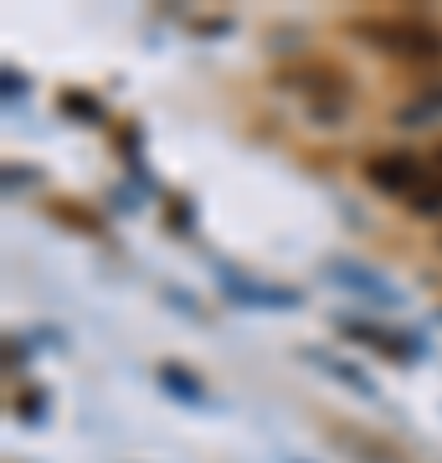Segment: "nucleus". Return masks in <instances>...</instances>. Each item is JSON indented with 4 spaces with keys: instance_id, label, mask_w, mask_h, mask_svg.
Here are the masks:
<instances>
[{
    "instance_id": "1",
    "label": "nucleus",
    "mask_w": 442,
    "mask_h": 463,
    "mask_svg": "<svg viewBox=\"0 0 442 463\" xmlns=\"http://www.w3.org/2000/svg\"><path fill=\"white\" fill-rule=\"evenodd\" d=\"M355 36L391 57H442V32L427 16H365L355 21Z\"/></svg>"
},
{
    "instance_id": "2",
    "label": "nucleus",
    "mask_w": 442,
    "mask_h": 463,
    "mask_svg": "<svg viewBox=\"0 0 442 463\" xmlns=\"http://www.w3.org/2000/svg\"><path fill=\"white\" fill-rule=\"evenodd\" d=\"M365 181L376 185V191H391V196H411L417 185L427 181V170L411 160V155H376V160H365Z\"/></svg>"
},
{
    "instance_id": "3",
    "label": "nucleus",
    "mask_w": 442,
    "mask_h": 463,
    "mask_svg": "<svg viewBox=\"0 0 442 463\" xmlns=\"http://www.w3.org/2000/svg\"><path fill=\"white\" fill-rule=\"evenodd\" d=\"M411 206L422 216H432V212H442V170H427V181L411 191Z\"/></svg>"
},
{
    "instance_id": "4",
    "label": "nucleus",
    "mask_w": 442,
    "mask_h": 463,
    "mask_svg": "<svg viewBox=\"0 0 442 463\" xmlns=\"http://www.w3.org/2000/svg\"><path fill=\"white\" fill-rule=\"evenodd\" d=\"M437 170H442V145H437Z\"/></svg>"
}]
</instances>
